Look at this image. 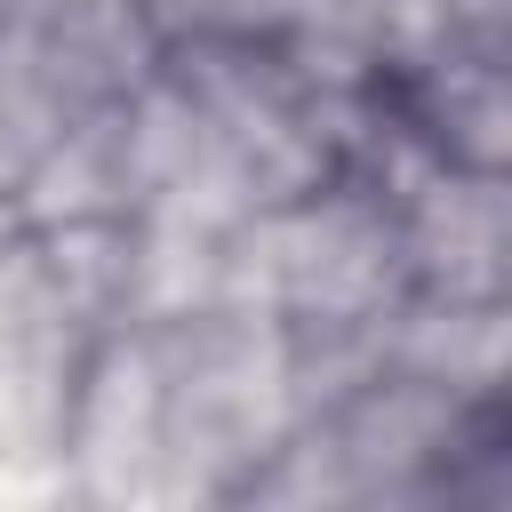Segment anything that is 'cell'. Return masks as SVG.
Returning <instances> with one entry per match:
<instances>
[{"mask_svg": "<svg viewBox=\"0 0 512 512\" xmlns=\"http://www.w3.org/2000/svg\"><path fill=\"white\" fill-rule=\"evenodd\" d=\"M56 464H64V496L80 504L160 512V352L144 320H120L88 344Z\"/></svg>", "mask_w": 512, "mask_h": 512, "instance_id": "cell-2", "label": "cell"}, {"mask_svg": "<svg viewBox=\"0 0 512 512\" xmlns=\"http://www.w3.org/2000/svg\"><path fill=\"white\" fill-rule=\"evenodd\" d=\"M352 8H360V0H336V16H352Z\"/></svg>", "mask_w": 512, "mask_h": 512, "instance_id": "cell-11", "label": "cell"}, {"mask_svg": "<svg viewBox=\"0 0 512 512\" xmlns=\"http://www.w3.org/2000/svg\"><path fill=\"white\" fill-rule=\"evenodd\" d=\"M88 344H96V328L56 296L32 232L8 240L0 248V456L56 464Z\"/></svg>", "mask_w": 512, "mask_h": 512, "instance_id": "cell-4", "label": "cell"}, {"mask_svg": "<svg viewBox=\"0 0 512 512\" xmlns=\"http://www.w3.org/2000/svg\"><path fill=\"white\" fill-rule=\"evenodd\" d=\"M472 416L480 408L448 400L440 384H416V376L384 368L352 400H336L320 416H296V424L320 440L344 504H408V496L448 488V456L472 448Z\"/></svg>", "mask_w": 512, "mask_h": 512, "instance_id": "cell-3", "label": "cell"}, {"mask_svg": "<svg viewBox=\"0 0 512 512\" xmlns=\"http://www.w3.org/2000/svg\"><path fill=\"white\" fill-rule=\"evenodd\" d=\"M352 32L368 40L384 80H416L424 64L504 48V0H360Z\"/></svg>", "mask_w": 512, "mask_h": 512, "instance_id": "cell-10", "label": "cell"}, {"mask_svg": "<svg viewBox=\"0 0 512 512\" xmlns=\"http://www.w3.org/2000/svg\"><path fill=\"white\" fill-rule=\"evenodd\" d=\"M160 352V512L232 504L296 424L288 328L248 312L144 320Z\"/></svg>", "mask_w": 512, "mask_h": 512, "instance_id": "cell-1", "label": "cell"}, {"mask_svg": "<svg viewBox=\"0 0 512 512\" xmlns=\"http://www.w3.org/2000/svg\"><path fill=\"white\" fill-rule=\"evenodd\" d=\"M392 216H400L408 288L504 296V280H512V192H504V168L440 160Z\"/></svg>", "mask_w": 512, "mask_h": 512, "instance_id": "cell-5", "label": "cell"}, {"mask_svg": "<svg viewBox=\"0 0 512 512\" xmlns=\"http://www.w3.org/2000/svg\"><path fill=\"white\" fill-rule=\"evenodd\" d=\"M384 368L440 384L464 408H488L504 392L512 368V304L504 296H440V288H408L384 312Z\"/></svg>", "mask_w": 512, "mask_h": 512, "instance_id": "cell-6", "label": "cell"}, {"mask_svg": "<svg viewBox=\"0 0 512 512\" xmlns=\"http://www.w3.org/2000/svg\"><path fill=\"white\" fill-rule=\"evenodd\" d=\"M400 120L456 168H504L512 152V88H504V48H472L448 64H424L400 80Z\"/></svg>", "mask_w": 512, "mask_h": 512, "instance_id": "cell-8", "label": "cell"}, {"mask_svg": "<svg viewBox=\"0 0 512 512\" xmlns=\"http://www.w3.org/2000/svg\"><path fill=\"white\" fill-rule=\"evenodd\" d=\"M16 208L32 232L56 224H104V216H136V160H128V112L96 104L72 128H56V144L24 168Z\"/></svg>", "mask_w": 512, "mask_h": 512, "instance_id": "cell-7", "label": "cell"}, {"mask_svg": "<svg viewBox=\"0 0 512 512\" xmlns=\"http://www.w3.org/2000/svg\"><path fill=\"white\" fill-rule=\"evenodd\" d=\"M88 104L72 96L48 32L32 16H0V192L24 184V168L56 144V128H72Z\"/></svg>", "mask_w": 512, "mask_h": 512, "instance_id": "cell-9", "label": "cell"}]
</instances>
